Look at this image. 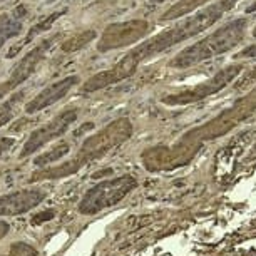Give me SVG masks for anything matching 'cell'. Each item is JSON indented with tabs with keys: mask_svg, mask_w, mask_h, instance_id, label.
<instances>
[{
	"mask_svg": "<svg viewBox=\"0 0 256 256\" xmlns=\"http://www.w3.org/2000/svg\"><path fill=\"white\" fill-rule=\"evenodd\" d=\"M234 4V0H224L221 4L211 6L204 8V10L194 14L190 18H184L176 26L169 27L168 30H164L158 36H154L151 38H148L146 42H142L141 46L134 47L126 54L124 57H120L119 62H116L112 67L106 70H100L98 74H94L92 77H89L84 82V86L80 88L82 94H92L98 92L100 89H106L112 84L128 79L132 74H136L138 67L142 64L144 60L151 59V57L159 56L161 52L168 50L169 47L180 44V42L186 40V38L194 37L196 34L202 32L204 28L212 26L220 17H223V14L226 10H230L231 6Z\"/></svg>",
	"mask_w": 256,
	"mask_h": 256,
	"instance_id": "obj_1",
	"label": "cell"
},
{
	"mask_svg": "<svg viewBox=\"0 0 256 256\" xmlns=\"http://www.w3.org/2000/svg\"><path fill=\"white\" fill-rule=\"evenodd\" d=\"M131 132H132V126L129 122V119L126 118L116 119L112 122H109L106 128L100 129L99 132H96L94 136L86 139L74 159H70V161L60 164L57 168L40 169V171H37L34 174L32 180H59V178L74 174L76 171H79L86 164L102 158L108 151H110L118 144L126 141V139L131 136Z\"/></svg>",
	"mask_w": 256,
	"mask_h": 256,
	"instance_id": "obj_2",
	"label": "cell"
},
{
	"mask_svg": "<svg viewBox=\"0 0 256 256\" xmlns=\"http://www.w3.org/2000/svg\"><path fill=\"white\" fill-rule=\"evenodd\" d=\"M243 27L244 22L241 18L231 24H226L220 30H216L206 38L196 42L194 46L181 50L176 57H172L169 66L176 67V69H188V67L200 64V62L206 59H211L212 56H218L221 52L230 50L236 42H240L241 34H243Z\"/></svg>",
	"mask_w": 256,
	"mask_h": 256,
	"instance_id": "obj_3",
	"label": "cell"
},
{
	"mask_svg": "<svg viewBox=\"0 0 256 256\" xmlns=\"http://www.w3.org/2000/svg\"><path fill=\"white\" fill-rule=\"evenodd\" d=\"M138 186L136 180L132 176H120L116 180L100 181L99 184L86 192L79 202V212L82 214H96V212L110 208L122 200V198L131 192Z\"/></svg>",
	"mask_w": 256,
	"mask_h": 256,
	"instance_id": "obj_4",
	"label": "cell"
},
{
	"mask_svg": "<svg viewBox=\"0 0 256 256\" xmlns=\"http://www.w3.org/2000/svg\"><path fill=\"white\" fill-rule=\"evenodd\" d=\"M59 37H60L59 34H56V36H50V37L44 38V40L38 42L34 49L28 50L27 54L17 62L16 67L10 70L8 79L0 82V99H4L8 92H12V90H16L17 88H20L24 82H26L28 77L36 72L37 66L44 60L47 52L52 49V46L56 44Z\"/></svg>",
	"mask_w": 256,
	"mask_h": 256,
	"instance_id": "obj_5",
	"label": "cell"
},
{
	"mask_svg": "<svg viewBox=\"0 0 256 256\" xmlns=\"http://www.w3.org/2000/svg\"><path fill=\"white\" fill-rule=\"evenodd\" d=\"M148 22L142 18L110 24L100 34L96 49L99 52H110L116 49H122V47H129L141 40L148 34Z\"/></svg>",
	"mask_w": 256,
	"mask_h": 256,
	"instance_id": "obj_6",
	"label": "cell"
},
{
	"mask_svg": "<svg viewBox=\"0 0 256 256\" xmlns=\"http://www.w3.org/2000/svg\"><path fill=\"white\" fill-rule=\"evenodd\" d=\"M79 116V109L77 108H67L62 112H59L54 119L49 120L47 124H44L42 128L36 129L24 144L20 158H27L30 154H36L38 149H42L46 144H49L52 139L60 138L62 134H66L69 131V128L77 120Z\"/></svg>",
	"mask_w": 256,
	"mask_h": 256,
	"instance_id": "obj_7",
	"label": "cell"
},
{
	"mask_svg": "<svg viewBox=\"0 0 256 256\" xmlns=\"http://www.w3.org/2000/svg\"><path fill=\"white\" fill-rule=\"evenodd\" d=\"M79 82H80V79L77 76H67V77H64V79L54 82V84H50L49 88L42 89L32 100H28V102L26 104V112L27 114H36V112H38V110L56 104L57 100L64 99L72 89L77 88Z\"/></svg>",
	"mask_w": 256,
	"mask_h": 256,
	"instance_id": "obj_8",
	"label": "cell"
},
{
	"mask_svg": "<svg viewBox=\"0 0 256 256\" xmlns=\"http://www.w3.org/2000/svg\"><path fill=\"white\" fill-rule=\"evenodd\" d=\"M46 191L32 188V190H22L10 192L0 198V216H16L22 212L30 211L46 200Z\"/></svg>",
	"mask_w": 256,
	"mask_h": 256,
	"instance_id": "obj_9",
	"label": "cell"
},
{
	"mask_svg": "<svg viewBox=\"0 0 256 256\" xmlns=\"http://www.w3.org/2000/svg\"><path fill=\"white\" fill-rule=\"evenodd\" d=\"M233 72L234 69L224 70V72H220L216 77H212L210 82L206 84H201L198 86L194 89H190V90H184V92H180V94H172V96H168V98L162 99V102L166 104H171V106H178V104H190V102H194V100H201L204 99L206 96H210L216 90L223 89L224 84H228L230 79L233 77Z\"/></svg>",
	"mask_w": 256,
	"mask_h": 256,
	"instance_id": "obj_10",
	"label": "cell"
},
{
	"mask_svg": "<svg viewBox=\"0 0 256 256\" xmlns=\"http://www.w3.org/2000/svg\"><path fill=\"white\" fill-rule=\"evenodd\" d=\"M26 14H27L26 6H18L14 12L0 16V49H2L7 40H10L12 37H17L22 32L24 28L22 18Z\"/></svg>",
	"mask_w": 256,
	"mask_h": 256,
	"instance_id": "obj_11",
	"label": "cell"
},
{
	"mask_svg": "<svg viewBox=\"0 0 256 256\" xmlns=\"http://www.w3.org/2000/svg\"><path fill=\"white\" fill-rule=\"evenodd\" d=\"M96 38H98V32L92 30V28L77 32V34H74V36L67 37L66 40H62L60 50L64 52V54H72V52L84 49L86 46H89L90 42L96 40Z\"/></svg>",
	"mask_w": 256,
	"mask_h": 256,
	"instance_id": "obj_12",
	"label": "cell"
},
{
	"mask_svg": "<svg viewBox=\"0 0 256 256\" xmlns=\"http://www.w3.org/2000/svg\"><path fill=\"white\" fill-rule=\"evenodd\" d=\"M208 0H181V2H178L176 6L169 8L166 14H162L161 20H174V18H180L182 16H186V14L192 12L194 8L201 7Z\"/></svg>",
	"mask_w": 256,
	"mask_h": 256,
	"instance_id": "obj_13",
	"label": "cell"
},
{
	"mask_svg": "<svg viewBox=\"0 0 256 256\" xmlns=\"http://www.w3.org/2000/svg\"><path fill=\"white\" fill-rule=\"evenodd\" d=\"M69 151H70L69 142H60V144H57V146L52 148L50 151H47L46 154L37 156L36 159H34V164H36L37 168H46V166H49V164L62 159L66 154H69Z\"/></svg>",
	"mask_w": 256,
	"mask_h": 256,
	"instance_id": "obj_14",
	"label": "cell"
},
{
	"mask_svg": "<svg viewBox=\"0 0 256 256\" xmlns=\"http://www.w3.org/2000/svg\"><path fill=\"white\" fill-rule=\"evenodd\" d=\"M22 99H24V92L22 90H17V92H14L6 102L0 106V128H4L7 122H10L14 118V110H16L17 104Z\"/></svg>",
	"mask_w": 256,
	"mask_h": 256,
	"instance_id": "obj_15",
	"label": "cell"
},
{
	"mask_svg": "<svg viewBox=\"0 0 256 256\" xmlns=\"http://www.w3.org/2000/svg\"><path fill=\"white\" fill-rule=\"evenodd\" d=\"M64 14H66V10H62V12H54V14H50V16L47 17V18H44V20H40L36 27H32V28H30V32H28V36H27V38H26V42H28L34 36H37V34L46 32L47 28H50L52 24H54V22L57 20V18H60L62 16H64Z\"/></svg>",
	"mask_w": 256,
	"mask_h": 256,
	"instance_id": "obj_16",
	"label": "cell"
},
{
	"mask_svg": "<svg viewBox=\"0 0 256 256\" xmlns=\"http://www.w3.org/2000/svg\"><path fill=\"white\" fill-rule=\"evenodd\" d=\"M54 214H56V211H42V212H38V214H36L32 218V224H38V223H44V221H49L54 218Z\"/></svg>",
	"mask_w": 256,
	"mask_h": 256,
	"instance_id": "obj_17",
	"label": "cell"
},
{
	"mask_svg": "<svg viewBox=\"0 0 256 256\" xmlns=\"http://www.w3.org/2000/svg\"><path fill=\"white\" fill-rule=\"evenodd\" d=\"M14 144H16V139H12V138H0V156H2V154H6L7 151H10Z\"/></svg>",
	"mask_w": 256,
	"mask_h": 256,
	"instance_id": "obj_18",
	"label": "cell"
},
{
	"mask_svg": "<svg viewBox=\"0 0 256 256\" xmlns=\"http://www.w3.org/2000/svg\"><path fill=\"white\" fill-rule=\"evenodd\" d=\"M112 172V169H106V171H98V172H94L92 178H104V176H108Z\"/></svg>",
	"mask_w": 256,
	"mask_h": 256,
	"instance_id": "obj_19",
	"label": "cell"
},
{
	"mask_svg": "<svg viewBox=\"0 0 256 256\" xmlns=\"http://www.w3.org/2000/svg\"><path fill=\"white\" fill-rule=\"evenodd\" d=\"M149 2H152V4H162V2H166V0H149Z\"/></svg>",
	"mask_w": 256,
	"mask_h": 256,
	"instance_id": "obj_20",
	"label": "cell"
},
{
	"mask_svg": "<svg viewBox=\"0 0 256 256\" xmlns=\"http://www.w3.org/2000/svg\"><path fill=\"white\" fill-rule=\"evenodd\" d=\"M253 10H256V4H254V6L251 7V8H248V12H253Z\"/></svg>",
	"mask_w": 256,
	"mask_h": 256,
	"instance_id": "obj_21",
	"label": "cell"
},
{
	"mask_svg": "<svg viewBox=\"0 0 256 256\" xmlns=\"http://www.w3.org/2000/svg\"><path fill=\"white\" fill-rule=\"evenodd\" d=\"M2 2H6V0H0V4H2Z\"/></svg>",
	"mask_w": 256,
	"mask_h": 256,
	"instance_id": "obj_22",
	"label": "cell"
}]
</instances>
